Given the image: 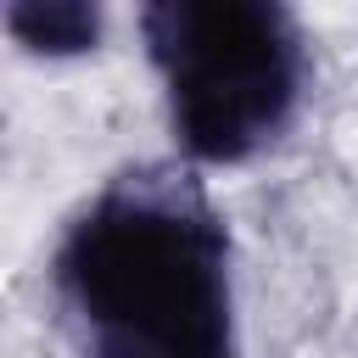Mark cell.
I'll return each mask as SVG.
<instances>
[{
	"mask_svg": "<svg viewBox=\"0 0 358 358\" xmlns=\"http://www.w3.org/2000/svg\"><path fill=\"white\" fill-rule=\"evenodd\" d=\"M6 34L34 62H78L106 39V11L95 0H11Z\"/></svg>",
	"mask_w": 358,
	"mask_h": 358,
	"instance_id": "3957f363",
	"label": "cell"
},
{
	"mask_svg": "<svg viewBox=\"0 0 358 358\" xmlns=\"http://www.w3.org/2000/svg\"><path fill=\"white\" fill-rule=\"evenodd\" d=\"M45 291L73 358H246L235 235L179 157L106 173L62 218Z\"/></svg>",
	"mask_w": 358,
	"mask_h": 358,
	"instance_id": "6da1fadb",
	"label": "cell"
},
{
	"mask_svg": "<svg viewBox=\"0 0 358 358\" xmlns=\"http://www.w3.org/2000/svg\"><path fill=\"white\" fill-rule=\"evenodd\" d=\"M179 162L246 168L302 117L313 56L280 0H151L134 11Z\"/></svg>",
	"mask_w": 358,
	"mask_h": 358,
	"instance_id": "7a4b0ae2",
	"label": "cell"
}]
</instances>
